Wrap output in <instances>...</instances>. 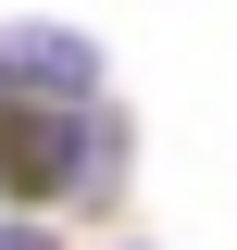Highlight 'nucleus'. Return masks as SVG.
<instances>
[{
  "mask_svg": "<svg viewBox=\"0 0 237 250\" xmlns=\"http://www.w3.org/2000/svg\"><path fill=\"white\" fill-rule=\"evenodd\" d=\"M0 250H50V238H38V225H0Z\"/></svg>",
  "mask_w": 237,
  "mask_h": 250,
  "instance_id": "1",
  "label": "nucleus"
}]
</instances>
